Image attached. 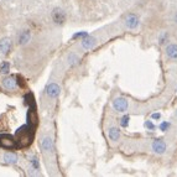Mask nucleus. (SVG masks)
I'll list each match as a JSON object with an SVG mask.
<instances>
[{"label": "nucleus", "mask_w": 177, "mask_h": 177, "mask_svg": "<svg viewBox=\"0 0 177 177\" xmlns=\"http://www.w3.org/2000/svg\"><path fill=\"white\" fill-rule=\"evenodd\" d=\"M31 129L27 125L21 126L17 131H16V136H17V143L21 148L27 146L31 143V134H30Z\"/></svg>", "instance_id": "1"}, {"label": "nucleus", "mask_w": 177, "mask_h": 177, "mask_svg": "<svg viewBox=\"0 0 177 177\" xmlns=\"http://www.w3.org/2000/svg\"><path fill=\"white\" fill-rule=\"evenodd\" d=\"M40 148L43 152H47V154H53L55 151V143L53 140L50 138V136H46L42 139L41 144H40Z\"/></svg>", "instance_id": "2"}, {"label": "nucleus", "mask_w": 177, "mask_h": 177, "mask_svg": "<svg viewBox=\"0 0 177 177\" xmlns=\"http://www.w3.org/2000/svg\"><path fill=\"white\" fill-rule=\"evenodd\" d=\"M0 146L5 148V149H12L16 146V141L14 140V138L11 135L2 134V135H0Z\"/></svg>", "instance_id": "3"}, {"label": "nucleus", "mask_w": 177, "mask_h": 177, "mask_svg": "<svg viewBox=\"0 0 177 177\" xmlns=\"http://www.w3.org/2000/svg\"><path fill=\"white\" fill-rule=\"evenodd\" d=\"M113 108L119 111V113H123V111H126L128 109V100L123 97H118L113 100Z\"/></svg>", "instance_id": "4"}, {"label": "nucleus", "mask_w": 177, "mask_h": 177, "mask_svg": "<svg viewBox=\"0 0 177 177\" xmlns=\"http://www.w3.org/2000/svg\"><path fill=\"white\" fill-rule=\"evenodd\" d=\"M12 48V40L10 37H2L0 40V52L2 55H7Z\"/></svg>", "instance_id": "5"}, {"label": "nucleus", "mask_w": 177, "mask_h": 177, "mask_svg": "<svg viewBox=\"0 0 177 177\" xmlns=\"http://www.w3.org/2000/svg\"><path fill=\"white\" fill-rule=\"evenodd\" d=\"M52 19L56 24H63L66 21V14L62 9L60 7H55L52 10Z\"/></svg>", "instance_id": "6"}, {"label": "nucleus", "mask_w": 177, "mask_h": 177, "mask_svg": "<svg viewBox=\"0 0 177 177\" xmlns=\"http://www.w3.org/2000/svg\"><path fill=\"white\" fill-rule=\"evenodd\" d=\"M125 25H126L128 29H131V30L135 29V27H138V25H139V17L135 14H129L126 16V19H125Z\"/></svg>", "instance_id": "7"}, {"label": "nucleus", "mask_w": 177, "mask_h": 177, "mask_svg": "<svg viewBox=\"0 0 177 177\" xmlns=\"http://www.w3.org/2000/svg\"><path fill=\"white\" fill-rule=\"evenodd\" d=\"M46 93H47V95H48L50 98H57V97L60 95V93H61V88H60V86H58V84H56V83H51V84H48V86H47V88H46Z\"/></svg>", "instance_id": "8"}, {"label": "nucleus", "mask_w": 177, "mask_h": 177, "mask_svg": "<svg viewBox=\"0 0 177 177\" xmlns=\"http://www.w3.org/2000/svg\"><path fill=\"white\" fill-rule=\"evenodd\" d=\"M152 150L156 152V154H164L165 151H166V144L162 141V140H160V139H157V140H155L154 143H152Z\"/></svg>", "instance_id": "9"}, {"label": "nucleus", "mask_w": 177, "mask_h": 177, "mask_svg": "<svg viewBox=\"0 0 177 177\" xmlns=\"http://www.w3.org/2000/svg\"><path fill=\"white\" fill-rule=\"evenodd\" d=\"M81 45H82V47L84 48V50H92L95 45H97V40L94 39V37H92V36H86L83 40H82V42H81Z\"/></svg>", "instance_id": "10"}, {"label": "nucleus", "mask_w": 177, "mask_h": 177, "mask_svg": "<svg viewBox=\"0 0 177 177\" xmlns=\"http://www.w3.org/2000/svg\"><path fill=\"white\" fill-rule=\"evenodd\" d=\"M2 86L9 90H12L17 87V82H16V78L15 77H6L2 79Z\"/></svg>", "instance_id": "11"}, {"label": "nucleus", "mask_w": 177, "mask_h": 177, "mask_svg": "<svg viewBox=\"0 0 177 177\" xmlns=\"http://www.w3.org/2000/svg\"><path fill=\"white\" fill-rule=\"evenodd\" d=\"M30 40H31V31L25 30L19 36V45H26L27 42H30Z\"/></svg>", "instance_id": "12"}, {"label": "nucleus", "mask_w": 177, "mask_h": 177, "mask_svg": "<svg viewBox=\"0 0 177 177\" xmlns=\"http://www.w3.org/2000/svg\"><path fill=\"white\" fill-rule=\"evenodd\" d=\"M27 120H29V124H30V126H31V125L34 126V125H36V123H37L36 110H35V108H34V107L29 109V113H27Z\"/></svg>", "instance_id": "13"}, {"label": "nucleus", "mask_w": 177, "mask_h": 177, "mask_svg": "<svg viewBox=\"0 0 177 177\" xmlns=\"http://www.w3.org/2000/svg\"><path fill=\"white\" fill-rule=\"evenodd\" d=\"M108 135H109V138H110L113 141H116V140H119V138H120V131H119L118 128L111 126V128H109V130H108Z\"/></svg>", "instance_id": "14"}, {"label": "nucleus", "mask_w": 177, "mask_h": 177, "mask_svg": "<svg viewBox=\"0 0 177 177\" xmlns=\"http://www.w3.org/2000/svg\"><path fill=\"white\" fill-rule=\"evenodd\" d=\"M166 55L171 60H177V45H169L166 48Z\"/></svg>", "instance_id": "15"}, {"label": "nucleus", "mask_w": 177, "mask_h": 177, "mask_svg": "<svg viewBox=\"0 0 177 177\" xmlns=\"http://www.w3.org/2000/svg\"><path fill=\"white\" fill-rule=\"evenodd\" d=\"M4 161H5L6 164L14 165V164L17 162V155L14 154V152H6V154L4 155Z\"/></svg>", "instance_id": "16"}, {"label": "nucleus", "mask_w": 177, "mask_h": 177, "mask_svg": "<svg viewBox=\"0 0 177 177\" xmlns=\"http://www.w3.org/2000/svg\"><path fill=\"white\" fill-rule=\"evenodd\" d=\"M9 72H10V63L5 61L0 65V73L1 75H7Z\"/></svg>", "instance_id": "17"}, {"label": "nucleus", "mask_w": 177, "mask_h": 177, "mask_svg": "<svg viewBox=\"0 0 177 177\" xmlns=\"http://www.w3.org/2000/svg\"><path fill=\"white\" fill-rule=\"evenodd\" d=\"M78 61H79V60H78V57H77L76 55H73V53H72V55H71V56L68 57V63H70L71 66H73V65H76V63H77Z\"/></svg>", "instance_id": "18"}, {"label": "nucleus", "mask_w": 177, "mask_h": 177, "mask_svg": "<svg viewBox=\"0 0 177 177\" xmlns=\"http://www.w3.org/2000/svg\"><path fill=\"white\" fill-rule=\"evenodd\" d=\"M120 121H121V123H120V124H121V126H123V128H126V126L129 125V121H130L129 115H124V116L121 118V120H120Z\"/></svg>", "instance_id": "19"}, {"label": "nucleus", "mask_w": 177, "mask_h": 177, "mask_svg": "<svg viewBox=\"0 0 177 177\" xmlns=\"http://www.w3.org/2000/svg\"><path fill=\"white\" fill-rule=\"evenodd\" d=\"M169 128H170V123H169V121H164V123L160 125V129H161V131H166Z\"/></svg>", "instance_id": "20"}, {"label": "nucleus", "mask_w": 177, "mask_h": 177, "mask_svg": "<svg viewBox=\"0 0 177 177\" xmlns=\"http://www.w3.org/2000/svg\"><path fill=\"white\" fill-rule=\"evenodd\" d=\"M86 36H88V34H87V32H84V31H82V32H77V34H75V35H73V39H77V37H86Z\"/></svg>", "instance_id": "21"}, {"label": "nucleus", "mask_w": 177, "mask_h": 177, "mask_svg": "<svg viewBox=\"0 0 177 177\" xmlns=\"http://www.w3.org/2000/svg\"><path fill=\"white\" fill-rule=\"evenodd\" d=\"M31 166H32L35 170H39V169H40V165H39V162H37V160H36V159L31 160Z\"/></svg>", "instance_id": "22"}, {"label": "nucleus", "mask_w": 177, "mask_h": 177, "mask_svg": "<svg viewBox=\"0 0 177 177\" xmlns=\"http://www.w3.org/2000/svg\"><path fill=\"white\" fill-rule=\"evenodd\" d=\"M145 126H146V128H149V129H151V130H152V129H155V125H154L151 121H149V120H148V121H145Z\"/></svg>", "instance_id": "23"}, {"label": "nucleus", "mask_w": 177, "mask_h": 177, "mask_svg": "<svg viewBox=\"0 0 177 177\" xmlns=\"http://www.w3.org/2000/svg\"><path fill=\"white\" fill-rule=\"evenodd\" d=\"M151 116H152V119H160V118H161V114H160V113H154Z\"/></svg>", "instance_id": "24"}, {"label": "nucleus", "mask_w": 177, "mask_h": 177, "mask_svg": "<svg viewBox=\"0 0 177 177\" xmlns=\"http://www.w3.org/2000/svg\"><path fill=\"white\" fill-rule=\"evenodd\" d=\"M175 22L177 24V12H176V15H175Z\"/></svg>", "instance_id": "25"}, {"label": "nucleus", "mask_w": 177, "mask_h": 177, "mask_svg": "<svg viewBox=\"0 0 177 177\" xmlns=\"http://www.w3.org/2000/svg\"><path fill=\"white\" fill-rule=\"evenodd\" d=\"M176 92H177V88H176Z\"/></svg>", "instance_id": "26"}]
</instances>
